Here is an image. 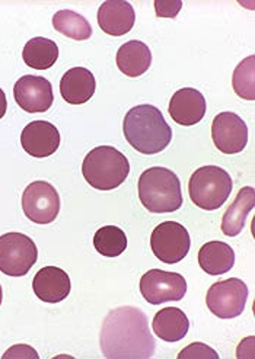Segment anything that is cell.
Listing matches in <instances>:
<instances>
[{
  "instance_id": "52a82bcc",
  "label": "cell",
  "mask_w": 255,
  "mask_h": 359,
  "mask_svg": "<svg viewBox=\"0 0 255 359\" xmlns=\"http://www.w3.org/2000/svg\"><path fill=\"white\" fill-rule=\"evenodd\" d=\"M150 248L161 262L174 265L188 255L191 238L187 229L176 222H164L152 231Z\"/></svg>"
},
{
  "instance_id": "e0dca14e",
  "label": "cell",
  "mask_w": 255,
  "mask_h": 359,
  "mask_svg": "<svg viewBox=\"0 0 255 359\" xmlns=\"http://www.w3.org/2000/svg\"><path fill=\"white\" fill-rule=\"evenodd\" d=\"M96 82L93 74L84 67H73L65 73L60 81V93L70 105L86 104L93 96Z\"/></svg>"
},
{
  "instance_id": "cb8c5ba5",
  "label": "cell",
  "mask_w": 255,
  "mask_h": 359,
  "mask_svg": "<svg viewBox=\"0 0 255 359\" xmlns=\"http://www.w3.org/2000/svg\"><path fill=\"white\" fill-rule=\"evenodd\" d=\"M93 248L105 257H117L127 249V236L117 226H105L93 236Z\"/></svg>"
},
{
  "instance_id": "7402d4cb",
  "label": "cell",
  "mask_w": 255,
  "mask_h": 359,
  "mask_svg": "<svg viewBox=\"0 0 255 359\" xmlns=\"http://www.w3.org/2000/svg\"><path fill=\"white\" fill-rule=\"evenodd\" d=\"M22 57L28 67L35 70H47L57 62L58 47L53 39L35 36L25 44Z\"/></svg>"
},
{
  "instance_id": "ba28073f",
  "label": "cell",
  "mask_w": 255,
  "mask_h": 359,
  "mask_svg": "<svg viewBox=\"0 0 255 359\" xmlns=\"http://www.w3.org/2000/svg\"><path fill=\"white\" fill-rule=\"evenodd\" d=\"M248 300V287L238 278H229L213 284L206 295L209 310L221 318H233L244 313Z\"/></svg>"
},
{
  "instance_id": "5b68a950",
  "label": "cell",
  "mask_w": 255,
  "mask_h": 359,
  "mask_svg": "<svg viewBox=\"0 0 255 359\" xmlns=\"http://www.w3.org/2000/svg\"><path fill=\"white\" fill-rule=\"evenodd\" d=\"M233 188L230 175L219 166H203L195 170L188 184L190 198L194 205L206 211L221 208Z\"/></svg>"
},
{
  "instance_id": "7a4b0ae2",
  "label": "cell",
  "mask_w": 255,
  "mask_h": 359,
  "mask_svg": "<svg viewBox=\"0 0 255 359\" xmlns=\"http://www.w3.org/2000/svg\"><path fill=\"white\" fill-rule=\"evenodd\" d=\"M123 133L127 143L142 154L161 153L172 140L171 127L153 105L131 108L124 116Z\"/></svg>"
},
{
  "instance_id": "d6986e66",
  "label": "cell",
  "mask_w": 255,
  "mask_h": 359,
  "mask_svg": "<svg viewBox=\"0 0 255 359\" xmlns=\"http://www.w3.org/2000/svg\"><path fill=\"white\" fill-rule=\"evenodd\" d=\"M117 67L129 77H139L145 74L152 65V53L142 41H129L117 51Z\"/></svg>"
},
{
  "instance_id": "484cf974",
  "label": "cell",
  "mask_w": 255,
  "mask_h": 359,
  "mask_svg": "<svg viewBox=\"0 0 255 359\" xmlns=\"http://www.w3.org/2000/svg\"><path fill=\"white\" fill-rule=\"evenodd\" d=\"M219 359V355L216 351H213L210 346L204 344H191L185 349H183L178 355V359Z\"/></svg>"
},
{
  "instance_id": "603a6c76",
  "label": "cell",
  "mask_w": 255,
  "mask_h": 359,
  "mask_svg": "<svg viewBox=\"0 0 255 359\" xmlns=\"http://www.w3.org/2000/svg\"><path fill=\"white\" fill-rule=\"evenodd\" d=\"M53 27L57 32L76 41H85L92 36V28L86 18L69 9L58 11L53 16Z\"/></svg>"
},
{
  "instance_id": "9a60e30c",
  "label": "cell",
  "mask_w": 255,
  "mask_h": 359,
  "mask_svg": "<svg viewBox=\"0 0 255 359\" xmlns=\"http://www.w3.org/2000/svg\"><path fill=\"white\" fill-rule=\"evenodd\" d=\"M32 290L35 295L44 303H60L70 294V278L60 268L46 266L35 273L32 281Z\"/></svg>"
},
{
  "instance_id": "2e32d148",
  "label": "cell",
  "mask_w": 255,
  "mask_h": 359,
  "mask_svg": "<svg viewBox=\"0 0 255 359\" xmlns=\"http://www.w3.org/2000/svg\"><path fill=\"white\" fill-rule=\"evenodd\" d=\"M136 22L133 6L124 0H107L98 11V25L112 36L129 34Z\"/></svg>"
},
{
  "instance_id": "5bb4252c",
  "label": "cell",
  "mask_w": 255,
  "mask_h": 359,
  "mask_svg": "<svg viewBox=\"0 0 255 359\" xmlns=\"http://www.w3.org/2000/svg\"><path fill=\"white\" fill-rule=\"evenodd\" d=\"M21 144L24 150L37 158H44L54 154L60 146V133L47 121L30 123L22 134Z\"/></svg>"
},
{
  "instance_id": "ac0fdd59",
  "label": "cell",
  "mask_w": 255,
  "mask_h": 359,
  "mask_svg": "<svg viewBox=\"0 0 255 359\" xmlns=\"http://www.w3.org/2000/svg\"><path fill=\"white\" fill-rule=\"evenodd\" d=\"M152 329L162 341L178 342L187 336L190 330V320L183 310L176 307H166L155 314Z\"/></svg>"
},
{
  "instance_id": "d4e9b609",
  "label": "cell",
  "mask_w": 255,
  "mask_h": 359,
  "mask_svg": "<svg viewBox=\"0 0 255 359\" xmlns=\"http://www.w3.org/2000/svg\"><path fill=\"white\" fill-rule=\"evenodd\" d=\"M233 90L245 101L255 99V57L249 55L238 65L232 77Z\"/></svg>"
},
{
  "instance_id": "7c38bea8",
  "label": "cell",
  "mask_w": 255,
  "mask_h": 359,
  "mask_svg": "<svg viewBox=\"0 0 255 359\" xmlns=\"http://www.w3.org/2000/svg\"><path fill=\"white\" fill-rule=\"evenodd\" d=\"M16 104L30 114L47 112L54 101L51 83L46 77L27 74L13 88Z\"/></svg>"
},
{
  "instance_id": "ffe728a7",
  "label": "cell",
  "mask_w": 255,
  "mask_h": 359,
  "mask_svg": "<svg viewBox=\"0 0 255 359\" xmlns=\"http://www.w3.org/2000/svg\"><path fill=\"white\" fill-rule=\"evenodd\" d=\"M254 199L255 191L251 187H245L238 192L222 218V231L225 236L235 237L244 230L247 217L254 208Z\"/></svg>"
},
{
  "instance_id": "f1b7e54d",
  "label": "cell",
  "mask_w": 255,
  "mask_h": 359,
  "mask_svg": "<svg viewBox=\"0 0 255 359\" xmlns=\"http://www.w3.org/2000/svg\"><path fill=\"white\" fill-rule=\"evenodd\" d=\"M6 109H8V101H6V95L5 92L0 89V119H2L6 114Z\"/></svg>"
},
{
  "instance_id": "30bf717a",
  "label": "cell",
  "mask_w": 255,
  "mask_h": 359,
  "mask_svg": "<svg viewBox=\"0 0 255 359\" xmlns=\"http://www.w3.org/2000/svg\"><path fill=\"white\" fill-rule=\"evenodd\" d=\"M22 210L32 223L50 224L60 211V196L48 182L35 181L24 191Z\"/></svg>"
},
{
  "instance_id": "83f0119b",
  "label": "cell",
  "mask_w": 255,
  "mask_h": 359,
  "mask_svg": "<svg viewBox=\"0 0 255 359\" xmlns=\"http://www.w3.org/2000/svg\"><path fill=\"white\" fill-rule=\"evenodd\" d=\"M5 359L8 358H32V359H37L38 358V353L28 345H16V346H12L5 355H4Z\"/></svg>"
},
{
  "instance_id": "6da1fadb",
  "label": "cell",
  "mask_w": 255,
  "mask_h": 359,
  "mask_svg": "<svg viewBox=\"0 0 255 359\" xmlns=\"http://www.w3.org/2000/svg\"><path fill=\"white\" fill-rule=\"evenodd\" d=\"M155 339L146 314L124 306L108 313L101 329V351L108 359H148L155 355Z\"/></svg>"
},
{
  "instance_id": "4316f807",
  "label": "cell",
  "mask_w": 255,
  "mask_h": 359,
  "mask_svg": "<svg viewBox=\"0 0 255 359\" xmlns=\"http://www.w3.org/2000/svg\"><path fill=\"white\" fill-rule=\"evenodd\" d=\"M181 8V0H156L155 2V11L158 18H175Z\"/></svg>"
},
{
  "instance_id": "8fae6325",
  "label": "cell",
  "mask_w": 255,
  "mask_h": 359,
  "mask_svg": "<svg viewBox=\"0 0 255 359\" xmlns=\"http://www.w3.org/2000/svg\"><path fill=\"white\" fill-rule=\"evenodd\" d=\"M211 138L216 149L222 153L237 154L241 153L248 143V127L237 114L222 112L213 119Z\"/></svg>"
},
{
  "instance_id": "8992f818",
  "label": "cell",
  "mask_w": 255,
  "mask_h": 359,
  "mask_svg": "<svg viewBox=\"0 0 255 359\" xmlns=\"http://www.w3.org/2000/svg\"><path fill=\"white\" fill-rule=\"evenodd\" d=\"M38 249L32 238L22 233L0 236V272L8 276H24L35 265Z\"/></svg>"
},
{
  "instance_id": "f546056e",
  "label": "cell",
  "mask_w": 255,
  "mask_h": 359,
  "mask_svg": "<svg viewBox=\"0 0 255 359\" xmlns=\"http://www.w3.org/2000/svg\"><path fill=\"white\" fill-rule=\"evenodd\" d=\"M2 298H4V291H2V287H0V304H2Z\"/></svg>"
},
{
  "instance_id": "3957f363",
  "label": "cell",
  "mask_w": 255,
  "mask_h": 359,
  "mask_svg": "<svg viewBox=\"0 0 255 359\" xmlns=\"http://www.w3.org/2000/svg\"><path fill=\"white\" fill-rule=\"evenodd\" d=\"M137 189L140 203L150 212H174L183 205L180 179L166 168L156 166L145 170L140 175Z\"/></svg>"
},
{
  "instance_id": "277c9868",
  "label": "cell",
  "mask_w": 255,
  "mask_h": 359,
  "mask_svg": "<svg viewBox=\"0 0 255 359\" xmlns=\"http://www.w3.org/2000/svg\"><path fill=\"white\" fill-rule=\"evenodd\" d=\"M82 173L92 188L111 191L126 181L130 173V163L122 151L111 146H100L86 154Z\"/></svg>"
},
{
  "instance_id": "44dd1931",
  "label": "cell",
  "mask_w": 255,
  "mask_h": 359,
  "mask_svg": "<svg viewBox=\"0 0 255 359\" xmlns=\"http://www.w3.org/2000/svg\"><path fill=\"white\" fill-rule=\"evenodd\" d=\"M235 264L233 249L223 242H209L199 250V265L200 268L211 275L218 276L229 272Z\"/></svg>"
},
{
  "instance_id": "9c48e42d",
  "label": "cell",
  "mask_w": 255,
  "mask_h": 359,
  "mask_svg": "<svg viewBox=\"0 0 255 359\" xmlns=\"http://www.w3.org/2000/svg\"><path fill=\"white\" fill-rule=\"evenodd\" d=\"M140 292L145 300L153 306L181 302L187 294V281L176 272L152 269L140 279Z\"/></svg>"
},
{
  "instance_id": "4fadbf2b",
  "label": "cell",
  "mask_w": 255,
  "mask_h": 359,
  "mask_svg": "<svg viewBox=\"0 0 255 359\" xmlns=\"http://www.w3.org/2000/svg\"><path fill=\"white\" fill-rule=\"evenodd\" d=\"M206 99L202 92L192 88H184L175 92L169 102V115L176 124L191 127L199 124L206 115Z\"/></svg>"
}]
</instances>
